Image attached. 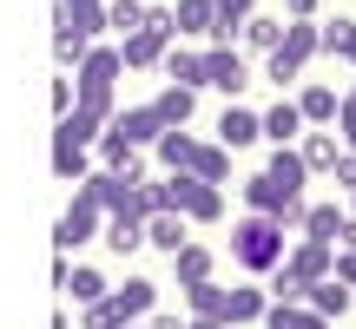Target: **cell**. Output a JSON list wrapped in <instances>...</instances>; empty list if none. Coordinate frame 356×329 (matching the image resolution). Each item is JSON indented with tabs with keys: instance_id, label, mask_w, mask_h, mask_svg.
Returning a JSON list of instances; mask_svg holds the SVG:
<instances>
[{
	"instance_id": "15",
	"label": "cell",
	"mask_w": 356,
	"mask_h": 329,
	"mask_svg": "<svg viewBox=\"0 0 356 329\" xmlns=\"http://www.w3.org/2000/svg\"><path fill=\"white\" fill-rule=\"evenodd\" d=\"M86 152H92L86 139H73V132H66V126H53V171H60L66 185H73V178H86V171H92V164H86Z\"/></svg>"
},
{
	"instance_id": "24",
	"label": "cell",
	"mask_w": 356,
	"mask_h": 329,
	"mask_svg": "<svg viewBox=\"0 0 356 329\" xmlns=\"http://www.w3.org/2000/svg\"><path fill=\"white\" fill-rule=\"evenodd\" d=\"M152 158H159V164H165V171H185V164H191V158H198V139H191V132H185V126H165V139H159V145H152Z\"/></svg>"
},
{
	"instance_id": "38",
	"label": "cell",
	"mask_w": 356,
	"mask_h": 329,
	"mask_svg": "<svg viewBox=\"0 0 356 329\" xmlns=\"http://www.w3.org/2000/svg\"><path fill=\"white\" fill-rule=\"evenodd\" d=\"M244 40L270 53V47H277V40H284V26H277V20H264V13H251V26H244Z\"/></svg>"
},
{
	"instance_id": "30",
	"label": "cell",
	"mask_w": 356,
	"mask_h": 329,
	"mask_svg": "<svg viewBox=\"0 0 356 329\" xmlns=\"http://www.w3.org/2000/svg\"><path fill=\"white\" fill-rule=\"evenodd\" d=\"M92 152L106 158V171H126V164L139 158V145H132V139H126V132H119V126H106L99 139H92Z\"/></svg>"
},
{
	"instance_id": "26",
	"label": "cell",
	"mask_w": 356,
	"mask_h": 329,
	"mask_svg": "<svg viewBox=\"0 0 356 329\" xmlns=\"http://www.w3.org/2000/svg\"><path fill=\"white\" fill-rule=\"evenodd\" d=\"M225 303H231V290H218L211 277H204V283H185V310H191V317H211V323H225Z\"/></svg>"
},
{
	"instance_id": "14",
	"label": "cell",
	"mask_w": 356,
	"mask_h": 329,
	"mask_svg": "<svg viewBox=\"0 0 356 329\" xmlns=\"http://www.w3.org/2000/svg\"><path fill=\"white\" fill-rule=\"evenodd\" d=\"M132 323H139V317H132V303H126L119 290H106L99 303L79 310V329H132Z\"/></svg>"
},
{
	"instance_id": "46",
	"label": "cell",
	"mask_w": 356,
	"mask_h": 329,
	"mask_svg": "<svg viewBox=\"0 0 356 329\" xmlns=\"http://www.w3.org/2000/svg\"><path fill=\"white\" fill-rule=\"evenodd\" d=\"M343 99H350V106H356V86H350V92H343Z\"/></svg>"
},
{
	"instance_id": "41",
	"label": "cell",
	"mask_w": 356,
	"mask_h": 329,
	"mask_svg": "<svg viewBox=\"0 0 356 329\" xmlns=\"http://www.w3.org/2000/svg\"><path fill=\"white\" fill-rule=\"evenodd\" d=\"M337 277H343L350 290H356V251H343V244H337Z\"/></svg>"
},
{
	"instance_id": "5",
	"label": "cell",
	"mask_w": 356,
	"mask_h": 329,
	"mask_svg": "<svg viewBox=\"0 0 356 329\" xmlns=\"http://www.w3.org/2000/svg\"><path fill=\"white\" fill-rule=\"evenodd\" d=\"M92 230H99V204H86L73 191V204L60 211V224H53V244H60V257H73L79 244H92Z\"/></svg>"
},
{
	"instance_id": "16",
	"label": "cell",
	"mask_w": 356,
	"mask_h": 329,
	"mask_svg": "<svg viewBox=\"0 0 356 329\" xmlns=\"http://www.w3.org/2000/svg\"><path fill=\"white\" fill-rule=\"evenodd\" d=\"M304 126H310V119H304V106H297V99H277L264 112V139L270 145H297V139H304Z\"/></svg>"
},
{
	"instance_id": "12",
	"label": "cell",
	"mask_w": 356,
	"mask_h": 329,
	"mask_svg": "<svg viewBox=\"0 0 356 329\" xmlns=\"http://www.w3.org/2000/svg\"><path fill=\"white\" fill-rule=\"evenodd\" d=\"M297 152H304L310 171H337V158H343V139H337V126H310L304 139H297Z\"/></svg>"
},
{
	"instance_id": "13",
	"label": "cell",
	"mask_w": 356,
	"mask_h": 329,
	"mask_svg": "<svg viewBox=\"0 0 356 329\" xmlns=\"http://www.w3.org/2000/svg\"><path fill=\"white\" fill-rule=\"evenodd\" d=\"M165 79H172V86L204 92V86H211V73H204V47H172L165 53Z\"/></svg>"
},
{
	"instance_id": "29",
	"label": "cell",
	"mask_w": 356,
	"mask_h": 329,
	"mask_svg": "<svg viewBox=\"0 0 356 329\" xmlns=\"http://www.w3.org/2000/svg\"><path fill=\"white\" fill-rule=\"evenodd\" d=\"M211 264H218V257L204 251V244H185V251H172V270H178V290H185V283H204V277H211Z\"/></svg>"
},
{
	"instance_id": "9",
	"label": "cell",
	"mask_w": 356,
	"mask_h": 329,
	"mask_svg": "<svg viewBox=\"0 0 356 329\" xmlns=\"http://www.w3.org/2000/svg\"><path fill=\"white\" fill-rule=\"evenodd\" d=\"M251 13H257V0H211V40L204 47H238Z\"/></svg>"
},
{
	"instance_id": "35",
	"label": "cell",
	"mask_w": 356,
	"mask_h": 329,
	"mask_svg": "<svg viewBox=\"0 0 356 329\" xmlns=\"http://www.w3.org/2000/svg\"><path fill=\"white\" fill-rule=\"evenodd\" d=\"M323 53H337V60L356 66V20H343V13H337V20H323Z\"/></svg>"
},
{
	"instance_id": "27",
	"label": "cell",
	"mask_w": 356,
	"mask_h": 329,
	"mask_svg": "<svg viewBox=\"0 0 356 329\" xmlns=\"http://www.w3.org/2000/svg\"><path fill=\"white\" fill-rule=\"evenodd\" d=\"M297 106H304V119H310V126H337V112H343L337 86H304V92H297Z\"/></svg>"
},
{
	"instance_id": "20",
	"label": "cell",
	"mask_w": 356,
	"mask_h": 329,
	"mask_svg": "<svg viewBox=\"0 0 356 329\" xmlns=\"http://www.w3.org/2000/svg\"><path fill=\"white\" fill-rule=\"evenodd\" d=\"M86 53H92V33H79V26L53 7V60H60V66H79Z\"/></svg>"
},
{
	"instance_id": "43",
	"label": "cell",
	"mask_w": 356,
	"mask_h": 329,
	"mask_svg": "<svg viewBox=\"0 0 356 329\" xmlns=\"http://www.w3.org/2000/svg\"><path fill=\"white\" fill-rule=\"evenodd\" d=\"M343 251H356V217H350V224H343Z\"/></svg>"
},
{
	"instance_id": "10",
	"label": "cell",
	"mask_w": 356,
	"mask_h": 329,
	"mask_svg": "<svg viewBox=\"0 0 356 329\" xmlns=\"http://www.w3.org/2000/svg\"><path fill=\"white\" fill-rule=\"evenodd\" d=\"M113 126L126 132L139 152H152V145L165 139V119H159V106H126V112H113Z\"/></svg>"
},
{
	"instance_id": "23",
	"label": "cell",
	"mask_w": 356,
	"mask_h": 329,
	"mask_svg": "<svg viewBox=\"0 0 356 329\" xmlns=\"http://www.w3.org/2000/svg\"><path fill=\"white\" fill-rule=\"evenodd\" d=\"M185 224H191L185 211H159L152 224H145V244H152V251H165V257H172V251H185V244H191V237H185Z\"/></svg>"
},
{
	"instance_id": "40",
	"label": "cell",
	"mask_w": 356,
	"mask_h": 329,
	"mask_svg": "<svg viewBox=\"0 0 356 329\" xmlns=\"http://www.w3.org/2000/svg\"><path fill=\"white\" fill-rule=\"evenodd\" d=\"M145 329H191V317H172V310H152V317H145Z\"/></svg>"
},
{
	"instance_id": "32",
	"label": "cell",
	"mask_w": 356,
	"mask_h": 329,
	"mask_svg": "<svg viewBox=\"0 0 356 329\" xmlns=\"http://www.w3.org/2000/svg\"><path fill=\"white\" fill-rule=\"evenodd\" d=\"M264 290H257V283H238V290H231V303H225V323H257L264 317Z\"/></svg>"
},
{
	"instance_id": "25",
	"label": "cell",
	"mask_w": 356,
	"mask_h": 329,
	"mask_svg": "<svg viewBox=\"0 0 356 329\" xmlns=\"http://www.w3.org/2000/svg\"><path fill=\"white\" fill-rule=\"evenodd\" d=\"M106 7H113V0H60V13L79 26V33H92V40L113 26V13H106Z\"/></svg>"
},
{
	"instance_id": "36",
	"label": "cell",
	"mask_w": 356,
	"mask_h": 329,
	"mask_svg": "<svg viewBox=\"0 0 356 329\" xmlns=\"http://www.w3.org/2000/svg\"><path fill=\"white\" fill-rule=\"evenodd\" d=\"M139 244H145V224H139V217H113V224H106V251L132 257Z\"/></svg>"
},
{
	"instance_id": "22",
	"label": "cell",
	"mask_w": 356,
	"mask_h": 329,
	"mask_svg": "<svg viewBox=\"0 0 356 329\" xmlns=\"http://www.w3.org/2000/svg\"><path fill=\"white\" fill-rule=\"evenodd\" d=\"M126 185H132V178H119V171H86V178H79V198H86V204H99V211H119Z\"/></svg>"
},
{
	"instance_id": "8",
	"label": "cell",
	"mask_w": 356,
	"mask_h": 329,
	"mask_svg": "<svg viewBox=\"0 0 356 329\" xmlns=\"http://www.w3.org/2000/svg\"><path fill=\"white\" fill-rule=\"evenodd\" d=\"M257 139H264V112H251V106L231 99L225 119H218V145H231V152H251Z\"/></svg>"
},
{
	"instance_id": "28",
	"label": "cell",
	"mask_w": 356,
	"mask_h": 329,
	"mask_svg": "<svg viewBox=\"0 0 356 329\" xmlns=\"http://www.w3.org/2000/svg\"><path fill=\"white\" fill-rule=\"evenodd\" d=\"M264 329H330V323H323L310 303H270L264 310Z\"/></svg>"
},
{
	"instance_id": "42",
	"label": "cell",
	"mask_w": 356,
	"mask_h": 329,
	"mask_svg": "<svg viewBox=\"0 0 356 329\" xmlns=\"http://www.w3.org/2000/svg\"><path fill=\"white\" fill-rule=\"evenodd\" d=\"M284 7H291V20H317V7H323V0H284Z\"/></svg>"
},
{
	"instance_id": "18",
	"label": "cell",
	"mask_w": 356,
	"mask_h": 329,
	"mask_svg": "<svg viewBox=\"0 0 356 329\" xmlns=\"http://www.w3.org/2000/svg\"><path fill=\"white\" fill-rule=\"evenodd\" d=\"M304 303L330 323V317H343V310H356V290H350L343 277H323V283H310V290H304Z\"/></svg>"
},
{
	"instance_id": "2",
	"label": "cell",
	"mask_w": 356,
	"mask_h": 329,
	"mask_svg": "<svg viewBox=\"0 0 356 329\" xmlns=\"http://www.w3.org/2000/svg\"><path fill=\"white\" fill-rule=\"evenodd\" d=\"M317 53H323V26L317 20H291V26H284V40L264 53V73L277 79V92H284V86L304 79V66L317 60Z\"/></svg>"
},
{
	"instance_id": "34",
	"label": "cell",
	"mask_w": 356,
	"mask_h": 329,
	"mask_svg": "<svg viewBox=\"0 0 356 329\" xmlns=\"http://www.w3.org/2000/svg\"><path fill=\"white\" fill-rule=\"evenodd\" d=\"M172 13H178V33L211 40V0H172Z\"/></svg>"
},
{
	"instance_id": "47",
	"label": "cell",
	"mask_w": 356,
	"mask_h": 329,
	"mask_svg": "<svg viewBox=\"0 0 356 329\" xmlns=\"http://www.w3.org/2000/svg\"><path fill=\"white\" fill-rule=\"evenodd\" d=\"M132 329H145V323H132Z\"/></svg>"
},
{
	"instance_id": "37",
	"label": "cell",
	"mask_w": 356,
	"mask_h": 329,
	"mask_svg": "<svg viewBox=\"0 0 356 329\" xmlns=\"http://www.w3.org/2000/svg\"><path fill=\"white\" fill-rule=\"evenodd\" d=\"M145 7H152V0H113V7H106V13H113V33L119 40L139 33V26H145Z\"/></svg>"
},
{
	"instance_id": "6",
	"label": "cell",
	"mask_w": 356,
	"mask_h": 329,
	"mask_svg": "<svg viewBox=\"0 0 356 329\" xmlns=\"http://www.w3.org/2000/svg\"><path fill=\"white\" fill-rule=\"evenodd\" d=\"M204 73H211V92H225V99H244V86H251V66L238 60V47H204Z\"/></svg>"
},
{
	"instance_id": "11",
	"label": "cell",
	"mask_w": 356,
	"mask_h": 329,
	"mask_svg": "<svg viewBox=\"0 0 356 329\" xmlns=\"http://www.w3.org/2000/svg\"><path fill=\"white\" fill-rule=\"evenodd\" d=\"M119 53H126V73H132V66H165L172 33H159V26H139V33H126V40H119Z\"/></svg>"
},
{
	"instance_id": "3",
	"label": "cell",
	"mask_w": 356,
	"mask_h": 329,
	"mask_svg": "<svg viewBox=\"0 0 356 329\" xmlns=\"http://www.w3.org/2000/svg\"><path fill=\"white\" fill-rule=\"evenodd\" d=\"M159 191H165V211H185L191 224H218L225 217V185H204L198 171H165Z\"/></svg>"
},
{
	"instance_id": "45",
	"label": "cell",
	"mask_w": 356,
	"mask_h": 329,
	"mask_svg": "<svg viewBox=\"0 0 356 329\" xmlns=\"http://www.w3.org/2000/svg\"><path fill=\"white\" fill-rule=\"evenodd\" d=\"M350 217H356V191H350Z\"/></svg>"
},
{
	"instance_id": "44",
	"label": "cell",
	"mask_w": 356,
	"mask_h": 329,
	"mask_svg": "<svg viewBox=\"0 0 356 329\" xmlns=\"http://www.w3.org/2000/svg\"><path fill=\"white\" fill-rule=\"evenodd\" d=\"M191 329H225V323H211V317H191Z\"/></svg>"
},
{
	"instance_id": "33",
	"label": "cell",
	"mask_w": 356,
	"mask_h": 329,
	"mask_svg": "<svg viewBox=\"0 0 356 329\" xmlns=\"http://www.w3.org/2000/svg\"><path fill=\"white\" fill-rule=\"evenodd\" d=\"M152 106H159V119H165V126H185V119L198 112V92H191V86H165Z\"/></svg>"
},
{
	"instance_id": "39",
	"label": "cell",
	"mask_w": 356,
	"mask_h": 329,
	"mask_svg": "<svg viewBox=\"0 0 356 329\" xmlns=\"http://www.w3.org/2000/svg\"><path fill=\"white\" fill-rule=\"evenodd\" d=\"M337 139H343V152H356V106L343 99V112H337Z\"/></svg>"
},
{
	"instance_id": "19",
	"label": "cell",
	"mask_w": 356,
	"mask_h": 329,
	"mask_svg": "<svg viewBox=\"0 0 356 329\" xmlns=\"http://www.w3.org/2000/svg\"><path fill=\"white\" fill-rule=\"evenodd\" d=\"M264 171L277 178L291 198H304V185H310V164H304V152H297V145H277V152L264 158Z\"/></svg>"
},
{
	"instance_id": "17",
	"label": "cell",
	"mask_w": 356,
	"mask_h": 329,
	"mask_svg": "<svg viewBox=\"0 0 356 329\" xmlns=\"http://www.w3.org/2000/svg\"><path fill=\"white\" fill-rule=\"evenodd\" d=\"M53 277H60V290L73 296L79 310H86V303H99V296H106V277H99V270H92V264H60V270H53Z\"/></svg>"
},
{
	"instance_id": "31",
	"label": "cell",
	"mask_w": 356,
	"mask_h": 329,
	"mask_svg": "<svg viewBox=\"0 0 356 329\" xmlns=\"http://www.w3.org/2000/svg\"><path fill=\"white\" fill-rule=\"evenodd\" d=\"M185 171H198L204 185H225V178H231V145H204L198 139V158H191Z\"/></svg>"
},
{
	"instance_id": "21",
	"label": "cell",
	"mask_w": 356,
	"mask_h": 329,
	"mask_svg": "<svg viewBox=\"0 0 356 329\" xmlns=\"http://www.w3.org/2000/svg\"><path fill=\"white\" fill-rule=\"evenodd\" d=\"M343 224H350V204H310L304 211V237L317 244H343Z\"/></svg>"
},
{
	"instance_id": "7",
	"label": "cell",
	"mask_w": 356,
	"mask_h": 329,
	"mask_svg": "<svg viewBox=\"0 0 356 329\" xmlns=\"http://www.w3.org/2000/svg\"><path fill=\"white\" fill-rule=\"evenodd\" d=\"M284 270H291L297 283H323V277H337V244H317V237H304L291 257H284Z\"/></svg>"
},
{
	"instance_id": "4",
	"label": "cell",
	"mask_w": 356,
	"mask_h": 329,
	"mask_svg": "<svg viewBox=\"0 0 356 329\" xmlns=\"http://www.w3.org/2000/svg\"><path fill=\"white\" fill-rule=\"evenodd\" d=\"M238 198H244V211H257V217H277L284 230H304V211H310V204H304V198H291V191H284L270 171L244 178V191H238Z\"/></svg>"
},
{
	"instance_id": "1",
	"label": "cell",
	"mask_w": 356,
	"mask_h": 329,
	"mask_svg": "<svg viewBox=\"0 0 356 329\" xmlns=\"http://www.w3.org/2000/svg\"><path fill=\"white\" fill-rule=\"evenodd\" d=\"M225 257H238V264L251 270V277H270V270H277L284 257H291V251H284V224H277V217L244 211L238 224H231V251H225Z\"/></svg>"
}]
</instances>
